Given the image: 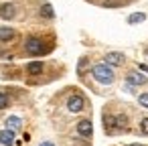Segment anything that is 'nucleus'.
<instances>
[{
  "instance_id": "nucleus-1",
  "label": "nucleus",
  "mask_w": 148,
  "mask_h": 146,
  "mask_svg": "<svg viewBox=\"0 0 148 146\" xmlns=\"http://www.w3.org/2000/svg\"><path fill=\"white\" fill-rule=\"evenodd\" d=\"M91 75H93L95 81H99V83H103V85L114 83V71H112V67H110L108 63H99V65H95V67L91 69Z\"/></svg>"
},
{
  "instance_id": "nucleus-2",
  "label": "nucleus",
  "mask_w": 148,
  "mask_h": 146,
  "mask_svg": "<svg viewBox=\"0 0 148 146\" xmlns=\"http://www.w3.org/2000/svg\"><path fill=\"white\" fill-rule=\"evenodd\" d=\"M25 49H27L29 55H45V53L49 51V47L43 45V41H41V39H35V37H31V39L25 43Z\"/></svg>"
},
{
  "instance_id": "nucleus-3",
  "label": "nucleus",
  "mask_w": 148,
  "mask_h": 146,
  "mask_svg": "<svg viewBox=\"0 0 148 146\" xmlns=\"http://www.w3.org/2000/svg\"><path fill=\"white\" fill-rule=\"evenodd\" d=\"M67 108H69V112L77 114V112H81V110L85 108V99H83L81 95H71V97L67 99Z\"/></svg>"
},
{
  "instance_id": "nucleus-4",
  "label": "nucleus",
  "mask_w": 148,
  "mask_h": 146,
  "mask_svg": "<svg viewBox=\"0 0 148 146\" xmlns=\"http://www.w3.org/2000/svg\"><path fill=\"white\" fill-rule=\"evenodd\" d=\"M77 132H79V136L89 138V136L93 134V126H91V122H89V120H81V122H77Z\"/></svg>"
},
{
  "instance_id": "nucleus-5",
  "label": "nucleus",
  "mask_w": 148,
  "mask_h": 146,
  "mask_svg": "<svg viewBox=\"0 0 148 146\" xmlns=\"http://www.w3.org/2000/svg\"><path fill=\"white\" fill-rule=\"evenodd\" d=\"M0 16H2L4 21H12L16 16V6L14 4H2L0 6Z\"/></svg>"
},
{
  "instance_id": "nucleus-6",
  "label": "nucleus",
  "mask_w": 148,
  "mask_h": 146,
  "mask_svg": "<svg viewBox=\"0 0 148 146\" xmlns=\"http://www.w3.org/2000/svg\"><path fill=\"white\" fill-rule=\"evenodd\" d=\"M0 144L2 146H12L14 144V130H0Z\"/></svg>"
},
{
  "instance_id": "nucleus-7",
  "label": "nucleus",
  "mask_w": 148,
  "mask_h": 146,
  "mask_svg": "<svg viewBox=\"0 0 148 146\" xmlns=\"http://www.w3.org/2000/svg\"><path fill=\"white\" fill-rule=\"evenodd\" d=\"M16 37V31L14 29H10V27H0V41L2 43H8V41H12Z\"/></svg>"
},
{
  "instance_id": "nucleus-8",
  "label": "nucleus",
  "mask_w": 148,
  "mask_h": 146,
  "mask_svg": "<svg viewBox=\"0 0 148 146\" xmlns=\"http://www.w3.org/2000/svg\"><path fill=\"white\" fill-rule=\"evenodd\" d=\"M106 63L118 67V65L124 63V55H122V53H108V55H106Z\"/></svg>"
},
{
  "instance_id": "nucleus-9",
  "label": "nucleus",
  "mask_w": 148,
  "mask_h": 146,
  "mask_svg": "<svg viewBox=\"0 0 148 146\" xmlns=\"http://www.w3.org/2000/svg\"><path fill=\"white\" fill-rule=\"evenodd\" d=\"M128 83L130 85H144L146 83V75H142V73H128Z\"/></svg>"
},
{
  "instance_id": "nucleus-10",
  "label": "nucleus",
  "mask_w": 148,
  "mask_h": 146,
  "mask_svg": "<svg viewBox=\"0 0 148 146\" xmlns=\"http://www.w3.org/2000/svg\"><path fill=\"white\" fill-rule=\"evenodd\" d=\"M103 128H106V132H108V134H112V132L116 130V120H114V116L103 114Z\"/></svg>"
},
{
  "instance_id": "nucleus-11",
  "label": "nucleus",
  "mask_w": 148,
  "mask_h": 146,
  "mask_svg": "<svg viewBox=\"0 0 148 146\" xmlns=\"http://www.w3.org/2000/svg\"><path fill=\"white\" fill-rule=\"evenodd\" d=\"M23 126V120L18 118V116H10V118H6V128L8 130H18Z\"/></svg>"
},
{
  "instance_id": "nucleus-12",
  "label": "nucleus",
  "mask_w": 148,
  "mask_h": 146,
  "mask_svg": "<svg viewBox=\"0 0 148 146\" xmlns=\"http://www.w3.org/2000/svg\"><path fill=\"white\" fill-rule=\"evenodd\" d=\"M27 71H29L31 75H41V71H43V63H41V61H33V63H29V65H27Z\"/></svg>"
},
{
  "instance_id": "nucleus-13",
  "label": "nucleus",
  "mask_w": 148,
  "mask_h": 146,
  "mask_svg": "<svg viewBox=\"0 0 148 146\" xmlns=\"http://www.w3.org/2000/svg\"><path fill=\"white\" fill-rule=\"evenodd\" d=\"M41 16H43V19H53V16H55L53 6H51V4H43V6H41Z\"/></svg>"
},
{
  "instance_id": "nucleus-14",
  "label": "nucleus",
  "mask_w": 148,
  "mask_h": 146,
  "mask_svg": "<svg viewBox=\"0 0 148 146\" xmlns=\"http://www.w3.org/2000/svg\"><path fill=\"white\" fill-rule=\"evenodd\" d=\"M144 21H146V14H142V12H136V14H130V16H128V23H130V25L144 23Z\"/></svg>"
},
{
  "instance_id": "nucleus-15",
  "label": "nucleus",
  "mask_w": 148,
  "mask_h": 146,
  "mask_svg": "<svg viewBox=\"0 0 148 146\" xmlns=\"http://www.w3.org/2000/svg\"><path fill=\"white\" fill-rule=\"evenodd\" d=\"M114 120H116V128H120V130L128 126V116H124V114L122 116H114Z\"/></svg>"
},
{
  "instance_id": "nucleus-16",
  "label": "nucleus",
  "mask_w": 148,
  "mask_h": 146,
  "mask_svg": "<svg viewBox=\"0 0 148 146\" xmlns=\"http://www.w3.org/2000/svg\"><path fill=\"white\" fill-rule=\"evenodd\" d=\"M101 4L103 6H122L124 0H101Z\"/></svg>"
},
{
  "instance_id": "nucleus-17",
  "label": "nucleus",
  "mask_w": 148,
  "mask_h": 146,
  "mask_svg": "<svg viewBox=\"0 0 148 146\" xmlns=\"http://www.w3.org/2000/svg\"><path fill=\"white\" fill-rule=\"evenodd\" d=\"M8 104H10L8 95H6V93H0V110H4V108H8Z\"/></svg>"
},
{
  "instance_id": "nucleus-18",
  "label": "nucleus",
  "mask_w": 148,
  "mask_h": 146,
  "mask_svg": "<svg viewBox=\"0 0 148 146\" xmlns=\"http://www.w3.org/2000/svg\"><path fill=\"white\" fill-rule=\"evenodd\" d=\"M138 101H140V106L148 108V93H142V95H138Z\"/></svg>"
},
{
  "instance_id": "nucleus-19",
  "label": "nucleus",
  "mask_w": 148,
  "mask_h": 146,
  "mask_svg": "<svg viewBox=\"0 0 148 146\" xmlns=\"http://www.w3.org/2000/svg\"><path fill=\"white\" fill-rule=\"evenodd\" d=\"M140 130H142L144 134H148V118H142V122H140Z\"/></svg>"
},
{
  "instance_id": "nucleus-20",
  "label": "nucleus",
  "mask_w": 148,
  "mask_h": 146,
  "mask_svg": "<svg viewBox=\"0 0 148 146\" xmlns=\"http://www.w3.org/2000/svg\"><path fill=\"white\" fill-rule=\"evenodd\" d=\"M85 65H87V59H81V61H79V67H77V71H79V73H83Z\"/></svg>"
},
{
  "instance_id": "nucleus-21",
  "label": "nucleus",
  "mask_w": 148,
  "mask_h": 146,
  "mask_svg": "<svg viewBox=\"0 0 148 146\" xmlns=\"http://www.w3.org/2000/svg\"><path fill=\"white\" fill-rule=\"evenodd\" d=\"M140 71H144V73H148V65H140Z\"/></svg>"
},
{
  "instance_id": "nucleus-22",
  "label": "nucleus",
  "mask_w": 148,
  "mask_h": 146,
  "mask_svg": "<svg viewBox=\"0 0 148 146\" xmlns=\"http://www.w3.org/2000/svg\"><path fill=\"white\" fill-rule=\"evenodd\" d=\"M41 146H55V144H53V142H43Z\"/></svg>"
},
{
  "instance_id": "nucleus-23",
  "label": "nucleus",
  "mask_w": 148,
  "mask_h": 146,
  "mask_svg": "<svg viewBox=\"0 0 148 146\" xmlns=\"http://www.w3.org/2000/svg\"><path fill=\"white\" fill-rule=\"evenodd\" d=\"M130 146H142V144H130Z\"/></svg>"
}]
</instances>
